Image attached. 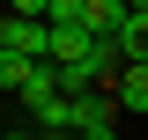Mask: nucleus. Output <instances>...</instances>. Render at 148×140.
<instances>
[{"mask_svg":"<svg viewBox=\"0 0 148 140\" xmlns=\"http://www.w3.org/2000/svg\"><path fill=\"white\" fill-rule=\"evenodd\" d=\"M15 96H22V111H30V118H37V111H45V103H52V96H59V81H52V67H30V74H22V81H15Z\"/></svg>","mask_w":148,"mask_h":140,"instance_id":"f03ea898","label":"nucleus"},{"mask_svg":"<svg viewBox=\"0 0 148 140\" xmlns=\"http://www.w3.org/2000/svg\"><path fill=\"white\" fill-rule=\"evenodd\" d=\"M0 140H37V125H15V133H0Z\"/></svg>","mask_w":148,"mask_h":140,"instance_id":"39448f33","label":"nucleus"},{"mask_svg":"<svg viewBox=\"0 0 148 140\" xmlns=\"http://www.w3.org/2000/svg\"><path fill=\"white\" fill-rule=\"evenodd\" d=\"M37 140H74V133H37Z\"/></svg>","mask_w":148,"mask_h":140,"instance_id":"0eeeda50","label":"nucleus"},{"mask_svg":"<svg viewBox=\"0 0 148 140\" xmlns=\"http://www.w3.org/2000/svg\"><path fill=\"white\" fill-rule=\"evenodd\" d=\"M37 133H74V111H67V96H52V103L37 111Z\"/></svg>","mask_w":148,"mask_h":140,"instance_id":"7ed1b4c3","label":"nucleus"},{"mask_svg":"<svg viewBox=\"0 0 148 140\" xmlns=\"http://www.w3.org/2000/svg\"><path fill=\"white\" fill-rule=\"evenodd\" d=\"M82 22V0H45V30H74Z\"/></svg>","mask_w":148,"mask_h":140,"instance_id":"20e7f679","label":"nucleus"},{"mask_svg":"<svg viewBox=\"0 0 148 140\" xmlns=\"http://www.w3.org/2000/svg\"><path fill=\"white\" fill-rule=\"evenodd\" d=\"M74 140H119V133H74Z\"/></svg>","mask_w":148,"mask_h":140,"instance_id":"423d86ee","label":"nucleus"},{"mask_svg":"<svg viewBox=\"0 0 148 140\" xmlns=\"http://www.w3.org/2000/svg\"><path fill=\"white\" fill-rule=\"evenodd\" d=\"M111 103H119V111H133V118H148V67H119Z\"/></svg>","mask_w":148,"mask_h":140,"instance_id":"f257e3e1","label":"nucleus"}]
</instances>
